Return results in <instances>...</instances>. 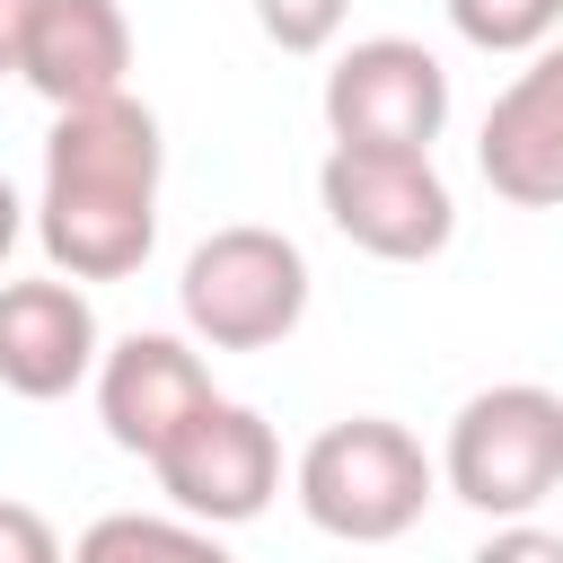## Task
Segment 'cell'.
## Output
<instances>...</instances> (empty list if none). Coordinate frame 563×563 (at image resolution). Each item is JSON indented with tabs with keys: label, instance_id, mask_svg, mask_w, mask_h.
<instances>
[{
	"label": "cell",
	"instance_id": "1",
	"mask_svg": "<svg viewBox=\"0 0 563 563\" xmlns=\"http://www.w3.org/2000/svg\"><path fill=\"white\" fill-rule=\"evenodd\" d=\"M158 176L167 141L158 114L123 88L106 106H70L44 132V194H35V238L62 282H123L158 246Z\"/></svg>",
	"mask_w": 563,
	"mask_h": 563
},
{
	"label": "cell",
	"instance_id": "2",
	"mask_svg": "<svg viewBox=\"0 0 563 563\" xmlns=\"http://www.w3.org/2000/svg\"><path fill=\"white\" fill-rule=\"evenodd\" d=\"M290 493L308 510L317 537H343V545H396L405 528H422L440 475H431V449L387 422V413H343L325 422L299 466H290Z\"/></svg>",
	"mask_w": 563,
	"mask_h": 563
},
{
	"label": "cell",
	"instance_id": "3",
	"mask_svg": "<svg viewBox=\"0 0 563 563\" xmlns=\"http://www.w3.org/2000/svg\"><path fill=\"white\" fill-rule=\"evenodd\" d=\"M431 475L466 510H484L493 528L501 519H537L554 501V484H563V396L537 387V378L475 387L449 413V440H440Z\"/></svg>",
	"mask_w": 563,
	"mask_h": 563
},
{
	"label": "cell",
	"instance_id": "4",
	"mask_svg": "<svg viewBox=\"0 0 563 563\" xmlns=\"http://www.w3.org/2000/svg\"><path fill=\"white\" fill-rule=\"evenodd\" d=\"M176 308L202 352H273L308 317V255H299V238H282L264 220H229L185 255Z\"/></svg>",
	"mask_w": 563,
	"mask_h": 563
},
{
	"label": "cell",
	"instance_id": "5",
	"mask_svg": "<svg viewBox=\"0 0 563 563\" xmlns=\"http://www.w3.org/2000/svg\"><path fill=\"white\" fill-rule=\"evenodd\" d=\"M317 202H325L334 238L361 246V255H378V264H431L457 238L449 176L431 158H405V150H325Z\"/></svg>",
	"mask_w": 563,
	"mask_h": 563
},
{
	"label": "cell",
	"instance_id": "6",
	"mask_svg": "<svg viewBox=\"0 0 563 563\" xmlns=\"http://www.w3.org/2000/svg\"><path fill=\"white\" fill-rule=\"evenodd\" d=\"M317 106H325V141L334 150H405V158H431V141L449 132V70L413 35H361V44L334 53Z\"/></svg>",
	"mask_w": 563,
	"mask_h": 563
},
{
	"label": "cell",
	"instance_id": "7",
	"mask_svg": "<svg viewBox=\"0 0 563 563\" xmlns=\"http://www.w3.org/2000/svg\"><path fill=\"white\" fill-rule=\"evenodd\" d=\"M150 475L176 501V519H194V528H246L282 493V440H273V422L255 405L211 396L202 413H185L167 431V449L150 457Z\"/></svg>",
	"mask_w": 563,
	"mask_h": 563
},
{
	"label": "cell",
	"instance_id": "8",
	"mask_svg": "<svg viewBox=\"0 0 563 563\" xmlns=\"http://www.w3.org/2000/svg\"><path fill=\"white\" fill-rule=\"evenodd\" d=\"M97 422H106V440L123 449V457H158L167 449V431L185 422V413H202L220 387H211V369H202V352L185 343V334H123V343H106L97 352Z\"/></svg>",
	"mask_w": 563,
	"mask_h": 563
},
{
	"label": "cell",
	"instance_id": "9",
	"mask_svg": "<svg viewBox=\"0 0 563 563\" xmlns=\"http://www.w3.org/2000/svg\"><path fill=\"white\" fill-rule=\"evenodd\" d=\"M97 352H106V334H97V308L79 282H62V273L0 282V387L9 396L53 405L97 369Z\"/></svg>",
	"mask_w": 563,
	"mask_h": 563
},
{
	"label": "cell",
	"instance_id": "10",
	"mask_svg": "<svg viewBox=\"0 0 563 563\" xmlns=\"http://www.w3.org/2000/svg\"><path fill=\"white\" fill-rule=\"evenodd\" d=\"M18 79L53 114L123 97L132 88V18H123V0H35V26L18 44Z\"/></svg>",
	"mask_w": 563,
	"mask_h": 563
},
{
	"label": "cell",
	"instance_id": "11",
	"mask_svg": "<svg viewBox=\"0 0 563 563\" xmlns=\"http://www.w3.org/2000/svg\"><path fill=\"white\" fill-rule=\"evenodd\" d=\"M475 167L519 211H554L563 202V62L554 53H528V70L484 106Z\"/></svg>",
	"mask_w": 563,
	"mask_h": 563
},
{
	"label": "cell",
	"instance_id": "12",
	"mask_svg": "<svg viewBox=\"0 0 563 563\" xmlns=\"http://www.w3.org/2000/svg\"><path fill=\"white\" fill-rule=\"evenodd\" d=\"M70 563H238L220 545V528H194L176 510H106L79 528Z\"/></svg>",
	"mask_w": 563,
	"mask_h": 563
},
{
	"label": "cell",
	"instance_id": "13",
	"mask_svg": "<svg viewBox=\"0 0 563 563\" xmlns=\"http://www.w3.org/2000/svg\"><path fill=\"white\" fill-rule=\"evenodd\" d=\"M449 26L475 53H545V35L563 26V0H449Z\"/></svg>",
	"mask_w": 563,
	"mask_h": 563
},
{
	"label": "cell",
	"instance_id": "14",
	"mask_svg": "<svg viewBox=\"0 0 563 563\" xmlns=\"http://www.w3.org/2000/svg\"><path fill=\"white\" fill-rule=\"evenodd\" d=\"M352 0H255V26L282 44V53H325L343 35Z\"/></svg>",
	"mask_w": 563,
	"mask_h": 563
},
{
	"label": "cell",
	"instance_id": "15",
	"mask_svg": "<svg viewBox=\"0 0 563 563\" xmlns=\"http://www.w3.org/2000/svg\"><path fill=\"white\" fill-rule=\"evenodd\" d=\"M0 563H70V554H62V537H53V519L35 501L0 493Z\"/></svg>",
	"mask_w": 563,
	"mask_h": 563
},
{
	"label": "cell",
	"instance_id": "16",
	"mask_svg": "<svg viewBox=\"0 0 563 563\" xmlns=\"http://www.w3.org/2000/svg\"><path fill=\"white\" fill-rule=\"evenodd\" d=\"M466 563H563V537H554V528H537V519H501Z\"/></svg>",
	"mask_w": 563,
	"mask_h": 563
},
{
	"label": "cell",
	"instance_id": "17",
	"mask_svg": "<svg viewBox=\"0 0 563 563\" xmlns=\"http://www.w3.org/2000/svg\"><path fill=\"white\" fill-rule=\"evenodd\" d=\"M35 26V0H0V79H18V44Z\"/></svg>",
	"mask_w": 563,
	"mask_h": 563
},
{
	"label": "cell",
	"instance_id": "18",
	"mask_svg": "<svg viewBox=\"0 0 563 563\" xmlns=\"http://www.w3.org/2000/svg\"><path fill=\"white\" fill-rule=\"evenodd\" d=\"M18 238H26V202H18V185L0 176V264L18 255Z\"/></svg>",
	"mask_w": 563,
	"mask_h": 563
}]
</instances>
